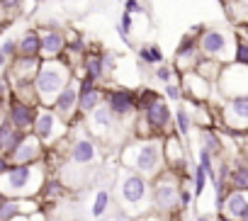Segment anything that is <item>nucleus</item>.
Here are the masks:
<instances>
[{
    "label": "nucleus",
    "mask_w": 248,
    "mask_h": 221,
    "mask_svg": "<svg viewBox=\"0 0 248 221\" xmlns=\"http://www.w3.org/2000/svg\"><path fill=\"white\" fill-rule=\"evenodd\" d=\"M117 197H119L122 211L127 216H146L154 204V190L149 187V180L129 168L119 170Z\"/></svg>",
    "instance_id": "nucleus-1"
},
{
    "label": "nucleus",
    "mask_w": 248,
    "mask_h": 221,
    "mask_svg": "<svg viewBox=\"0 0 248 221\" xmlns=\"http://www.w3.org/2000/svg\"><path fill=\"white\" fill-rule=\"evenodd\" d=\"M163 144L158 139H141V141H134L129 144L127 148L122 151V163L124 168H129L144 177H156L161 175V168H163Z\"/></svg>",
    "instance_id": "nucleus-2"
},
{
    "label": "nucleus",
    "mask_w": 248,
    "mask_h": 221,
    "mask_svg": "<svg viewBox=\"0 0 248 221\" xmlns=\"http://www.w3.org/2000/svg\"><path fill=\"white\" fill-rule=\"evenodd\" d=\"M71 68L59 61V59H46L34 78V90H37V97L42 104L46 107H54V102L59 100V95L71 85Z\"/></svg>",
    "instance_id": "nucleus-3"
},
{
    "label": "nucleus",
    "mask_w": 248,
    "mask_h": 221,
    "mask_svg": "<svg viewBox=\"0 0 248 221\" xmlns=\"http://www.w3.org/2000/svg\"><path fill=\"white\" fill-rule=\"evenodd\" d=\"M44 185V168L37 163L30 165H13L5 175H0V194L10 199L32 197Z\"/></svg>",
    "instance_id": "nucleus-4"
},
{
    "label": "nucleus",
    "mask_w": 248,
    "mask_h": 221,
    "mask_svg": "<svg viewBox=\"0 0 248 221\" xmlns=\"http://www.w3.org/2000/svg\"><path fill=\"white\" fill-rule=\"evenodd\" d=\"M200 44V54L204 59L219 61V63H231L236 56V44L233 37L224 29H204L197 39Z\"/></svg>",
    "instance_id": "nucleus-5"
},
{
    "label": "nucleus",
    "mask_w": 248,
    "mask_h": 221,
    "mask_svg": "<svg viewBox=\"0 0 248 221\" xmlns=\"http://www.w3.org/2000/svg\"><path fill=\"white\" fill-rule=\"evenodd\" d=\"M217 90H219L226 100L248 95V66H241V63H236V61L226 63L224 71H221V75H219Z\"/></svg>",
    "instance_id": "nucleus-6"
},
{
    "label": "nucleus",
    "mask_w": 248,
    "mask_h": 221,
    "mask_svg": "<svg viewBox=\"0 0 248 221\" xmlns=\"http://www.w3.org/2000/svg\"><path fill=\"white\" fill-rule=\"evenodd\" d=\"M34 134L39 136V141H56L63 136L66 132V122L59 119V115L54 112V109H42V112H37V119H34Z\"/></svg>",
    "instance_id": "nucleus-7"
},
{
    "label": "nucleus",
    "mask_w": 248,
    "mask_h": 221,
    "mask_svg": "<svg viewBox=\"0 0 248 221\" xmlns=\"http://www.w3.org/2000/svg\"><path fill=\"white\" fill-rule=\"evenodd\" d=\"M178 182L173 175H158L156 185H154V204L161 211H170L178 206Z\"/></svg>",
    "instance_id": "nucleus-8"
},
{
    "label": "nucleus",
    "mask_w": 248,
    "mask_h": 221,
    "mask_svg": "<svg viewBox=\"0 0 248 221\" xmlns=\"http://www.w3.org/2000/svg\"><path fill=\"white\" fill-rule=\"evenodd\" d=\"M80 109V83L71 80V85L59 95V100L54 102V112L59 115V119L71 122L76 117V112Z\"/></svg>",
    "instance_id": "nucleus-9"
},
{
    "label": "nucleus",
    "mask_w": 248,
    "mask_h": 221,
    "mask_svg": "<svg viewBox=\"0 0 248 221\" xmlns=\"http://www.w3.org/2000/svg\"><path fill=\"white\" fill-rule=\"evenodd\" d=\"M224 124L231 132L248 129V95L226 100V104H224Z\"/></svg>",
    "instance_id": "nucleus-10"
},
{
    "label": "nucleus",
    "mask_w": 248,
    "mask_h": 221,
    "mask_svg": "<svg viewBox=\"0 0 248 221\" xmlns=\"http://www.w3.org/2000/svg\"><path fill=\"white\" fill-rule=\"evenodd\" d=\"M107 104L112 109L114 119H127V117H132L137 109H139L137 95L132 90H112L107 95Z\"/></svg>",
    "instance_id": "nucleus-11"
},
{
    "label": "nucleus",
    "mask_w": 248,
    "mask_h": 221,
    "mask_svg": "<svg viewBox=\"0 0 248 221\" xmlns=\"http://www.w3.org/2000/svg\"><path fill=\"white\" fill-rule=\"evenodd\" d=\"M68 158H71L73 165H93V163L100 161V148L90 136H78L71 144Z\"/></svg>",
    "instance_id": "nucleus-12"
},
{
    "label": "nucleus",
    "mask_w": 248,
    "mask_h": 221,
    "mask_svg": "<svg viewBox=\"0 0 248 221\" xmlns=\"http://www.w3.org/2000/svg\"><path fill=\"white\" fill-rule=\"evenodd\" d=\"M200 56H202V54H200V44H197L192 37H185V39L180 42L178 51H175V68H178L180 73H190V71H195L197 63L202 61Z\"/></svg>",
    "instance_id": "nucleus-13"
},
{
    "label": "nucleus",
    "mask_w": 248,
    "mask_h": 221,
    "mask_svg": "<svg viewBox=\"0 0 248 221\" xmlns=\"http://www.w3.org/2000/svg\"><path fill=\"white\" fill-rule=\"evenodd\" d=\"M221 211H224V219L248 221V192H241V190L229 192L221 202Z\"/></svg>",
    "instance_id": "nucleus-14"
},
{
    "label": "nucleus",
    "mask_w": 248,
    "mask_h": 221,
    "mask_svg": "<svg viewBox=\"0 0 248 221\" xmlns=\"http://www.w3.org/2000/svg\"><path fill=\"white\" fill-rule=\"evenodd\" d=\"M183 92L192 100V102H204L209 95H212V83H207L200 73L190 71V73H183V83H180Z\"/></svg>",
    "instance_id": "nucleus-15"
},
{
    "label": "nucleus",
    "mask_w": 248,
    "mask_h": 221,
    "mask_svg": "<svg viewBox=\"0 0 248 221\" xmlns=\"http://www.w3.org/2000/svg\"><path fill=\"white\" fill-rule=\"evenodd\" d=\"M170 109H168V104L161 100V97H156L146 109H144V122L149 124V129L151 132H161V129H166L168 124H170Z\"/></svg>",
    "instance_id": "nucleus-16"
},
{
    "label": "nucleus",
    "mask_w": 248,
    "mask_h": 221,
    "mask_svg": "<svg viewBox=\"0 0 248 221\" xmlns=\"http://www.w3.org/2000/svg\"><path fill=\"white\" fill-rule=\"evenodd\" d=\"M39 156H42V141H39V136H37V134L25 136V139H22V144L10 153V158H13V163H15V165H30V163H34Z\"/></svg>",
    "instance_id": "nucleus-17"
},
{
    "label": "nucleus",
    "mask_w": 248,
    "mask_h": 221,
    "mask_svg": "<svg viewBox=\"0 0 248 221\" xmlns=\"http://www.w3.org/2000/svg\"><path fill=\"white\" fill-rule=\"evenodd\" d=\"M85 122H88V129L95 134V136H105L112 124H114V115H112V109L107 102H102L100 107H95L90 115H85Z\"/></svg>",
    "instance_id": "nucleus-18"
},
{
    "label": "nucleus",
    "mask_w": 248,
    "mask_h": 221,
    "mask_svg": "<svg viewBox=\"0 0 248 221\" xmlns=\"http://www.w3.org/2000/svg\"><path fill=\"white\" fill-rule=\"evenodd\" d=\"M34 119H37V112L32 109V104L20 102V100L13 102V107H10V122L15 124V129L25 132V129L34 127Z\"/></svg>",
    "instance_id": "nucleus-19"
},
{
    "label": "nucleus",
    "mask_w": 248,
    "mask_h": 221,
    "mask_svg": "<svg viewBox=\"0 0 248 221\" xmlns=\"http://www.w3.org/2000/svg\"><path fill=\"white\" fill-rule=\"evenodd\" d=\"M102 104V92H100V88L95 85V80H90V78H85L83 83H80V112L83 115H90L95 107H100Z\"/></svg>",
    "instance_id": "nucleus-20"
},
{
    "label": "nucleus",
    "mask_w": 248,
    "mask_h": 221,
    "mask_svg": "<svg viewBox=\"0 0 248 221\" xmlns=\"http://www.w3.org/2000/svg\"><path fill=\"white\" fill-rule=\"evenodd\" d=\"M66 46V37L59 29H44L42 32V56L46 59H56Z\"/></svg>",
    "instance_id": "nucleus-21"
},
{
    "label": "nucleus",
    "mask_w": 248,
    "mask_h": 221,
    "mask_svg": "<svg viewBox=\"0 0 248 221\" xmlns=\"http://www.w3.org/2000/svg\"><path fill=\"white\" fill-rule=\"evenodd\" d=\"M25 136H27V134L20 132V129H15V124L8 122V119L0 124V148H3L5 153H13V151L22 144Z\"/></svg>",
    "instance_id": "nucleus-22"
},
{
    "label": "nucleus",
    "mask_w": 248,
    "mask_h": 221,
    "mask_svg": "<svg viewBox=\"0 0 248 221\" xmlns=\"http://www.w3.org/2000/svg\"><path fill=\"white\" fill-rule=\"evenodd\" d=\"M39 68H42L39 59H27V56H20V59H17V63L13 66V75H15L20 83H25V80H30V78H37Z\"/></svg>",
    "instance_id": "nucleus-23"
},
{
    "label": "nucleus",
    "mask_w": 248,
    "mask_h": 221,
    "mask_svg": "<svg viewBox=\"0 0 248 221\" xmlns=\"http://www.w3.org/2000/svg\"><path fill=\"white\" fill-rule=\"evenodd\" d=\"M109 202H112V194L107 187H100L95 194H93V202H90V219H102L107 211H109Z\"/></svg>",
    "instance_id": "nucleus-24"
},
{
    "label": "nucleus",
    "mask_w": 248,
    "mask_h": 221,
    "mask_svg": "<svg viewBox=\"0 0 248 221\" xmlns=\"http://www.w3.org/2000/svg\"><path fill=\"white\" fill-rule=\"evenodd\" d=\"M25 209L32 211L34 204H32V202H17V199H5V202H0V221H13V219H17Z\"/></svg>",
    "instance_id": "nucleus-25"
},
{
    "label": "nucleus",
    "mask_w": 248,
    "mask_h": 221,
    "mask_svg": "<svg viewBox=\"0 0 248 221\" xmlns=\"http://www.w3.org/2000/svg\"><path fill=\"white\" fill-rule=\"evenodd\" d=\"M20 56H27V59H37L42 54V34L37 32H27L22 39H20Z\"/></svg>",
    "instance_id": "nucleus-26"
},
{
    "label": "nucleus",
    "mask_w": 248,
    "mask_h": 221,
    "mask_svg": "<svg viewBox=\"0 0 248 221\" xmlns=\"http://www.w3.org/2000/svg\"><path fill=\"white\" fill-rule=\"evenodd\" d=\"M224 66L226 63H219V61H212V59H202L200 63H197V68H195V73H200L207 83H219V75H221V71H224Z\"/></svg>",
    "instance_id": "nucleus-27"
},
{
    "label": "nucleus",
    "mask_w": 248,
    "mask_h": 221,
    "mask_svg": "<svg viewBox=\"0 0 248 221\" xmlns=\"http://www.w3.org/2000/svg\"><path fill=\"white\" fill-rule=\"evenodd\" d=\"M85 73H88L90 80L97 83V80L107 73V68H105V54H95V51H90V54L85 56Z\"/></svg>",
    "instance_id": "nucleus-28"
},
{
    "label": "nucleus",
    "mask_w": 248,
    "mask_h": 221,
    "mask_svg": "<svg viewBox=\"0 0 248 221\" xmlns=\"http://www.w3.org/2000/svg\"><path fill=\"white\" fill-rule=\"evenodd\" d=\"M173 119H175V129H178V134H180V136H187L190 129H192V124H195V117H192V112H190V107L178 104Z\"/></svg>",
    "instance_id": "nucleus-29"
},
{
    "label": "nucleus",
    "mask_w": 248,
    "mask_h": 221,
    "mask_svg": "<svg viewBox=\"0 0 248 221\" xmlns=\"http://www.w3.org/2000/svg\"><path fill=\"white\" fill-rule=\"evenodd\" d=\"M163 156H166L168 163H183L185 153H183V146H180V141L175 136H168L163 141Z\"/></svg>",
    "instance_id": "nucleus-30"
},
{
    "label": "nucleus",
    "mask_w": 248,
    "mask_h": 221,
    "mask_svg": "<svg viewBox=\"0 0 248 221\" xmlns=\"http://www.w3.org/2000/svg\"><path fill=\"white\" fill-rule=\"evenodd\" d=\"M139 61L144 66H154V63H163V51L158 44H146L139 49Z\"/></svg>",
    "instance_id": "nucleus-31"
},
{
    "label": "nucleus",
    "mask_w": 248,
    "mask_h": 221,
    "mask_svg": "<svg viewBox=\"0 0 248 221\" xmlns=\"http://www.w3.org/2000/svg\"><path fill=\"white\" fill-rule=\"evenodd\" d=\"M200 141H202V148L209 151L212 156L219 153V148H221V144H219V139H217V134H214L212 129H202V132H200Z\"/></svg>",
    "instance_id": "nucleus-32"
},
{
    "label": "nucleus",
    "mask_w": 248,
    "mask_h": 221,
    "mask_svg": "<svg viewBox=\"0 0 248 221\" xmlns=\"http://www.w3.org/2000/svg\"><path fill=\"white\" fill-rule=\"evenodd\" d=\"M231 185L236 187V190H241V192H248V168H236L233 173H231Z\"/></svg>",
    "instance_id": "nucleus-33"
},
{
    "label": "nucleus",
    "mask_w": 248,
    "mask_h": 221,
    "mask_svg": "<svg viewBox=\"0 0 248 221\" xmlns=\"http://www.w3.org/2000/svg\"><path fill=\"white\" fill-rule=\"evenodd\" d=\"M132 22H134V17H132L129 13H122V20H119V25H117V32H119V37H122L124 42H129Z\"/></svg>",
    "instance_id": "nucleus-34"
},
{
    "label": "nucleus",
    "mask_w": 248,
    "mask_h": 221,
    "mask_svg": "<svg viewBox=\"0 0 248 221\" xmlns=\"http://www.w3.org/2000/svg\"><path fill=\"white\" fill-rule=\"evenodd\" d=\"M207 187V173L202 170V165H195V194L200 197Z\"/></svg>",
    "instance_id": "nucleus-35"
},
{
    "label": "nucleus",
    "mask_w": 248,
    "mask_h": 221,
    "mask_svg": "<svg viewBox=\"0 0 248 221\" xmlns=\"http://www.w3.org/2000/svg\"><path fill=\"white\" fill-rule=\"evenodd\" d=\"M156 78H158L161 83L170 85V83H173V78H175V71H173L170 66H158V68H156Z\"/></svg>",
    "instance_id": "nucleus-36"
},
{
    "label": "nucleus",
    "mask_w": 248,
    "mask_h": 221,
    "mask_svg": "<svg viewBox=\"0 0 248 221\" xmlns=\"http://www.w3.org/2000/svg\"><path fill=\"white\" fill-rule=\"evenodd\" d=\"M233 61L241 63V66H248V44H246V42H238V44H236V56H233Z\"/></svg>",
    "instance_id": "nucleus-37"
},
{
    "label": "nucleus",
    "mask_w": 248,
    "mask_h": 221,
    "mask_svg": "<svg viewBox=\"0 0 248 221\" xmlns=\"http://www.w3.org/2000/svg\"><path fill=\"white\" fill-rule=\"evenodd\" d=\"M124 13H129V15L134 17V15H141V13H146V10L141 8L139 0H124Z\"/></svg>",
    "instance_id": "nucleus-38"
},
{
    "label": "nucleus",
    "mask_w": 248,
    "mask_h": 221,
    "mask_svg": "<svg viewBox=\"0 0 248 221\" xmlns=\"http://www.w3.org/2000/svg\"><path fill=\"white\" fill-rule=\"evenodd\" d=\"M166 97H168V100H173V102H178V100L183 97V88H180L178 83L166 85Z\"/></svg>",
    "instance_id": "nucleus-39"
},
{
    "label": "nucleus",
    "mask_w": 248,
    "mask_h": 221,
    "mask_svg": "<svg viewBox=\"0 0 248 221\" xmlns=\"http://www.w3.org/2000/svg\"><path fill=\"white\" fill-rule=\"evenodd\" d=\"M17 46H20V44H17L15 39H8V42H3V46H0V54H3V56H13Z\"/></svg>",
    "instance_id": "nucleus-40"
},
{
    "label": "nucleus",
    "mask_w": 248,
    "mask_h": 221,
    "mask_svg": "<svg viewBox=\"0 0 248 221\" xmlns=\"http://www.w3.org/2000/svg\"><path fill=\"white\" fill-rule=\"evenodd\" d=\"M107 221H132V216H127L122 209L117 211V214H112V216H107Z\"/></svg>",
    "instance_id": "nucleus-41"
},
{
    "label": "nucleus",
    "mask_w": 248,
    "mask_h": 221,
    "mask_svg": "<svg viewBox=\"0 0 248 221\" xmlns=\"http://www.w3.org/2000/svg\"><path fill=\"white\" fill-rule=\"evenodd\" d=\"M0 3H3V8H8V10H15V8H20L22 0H0Z\"/></svg>",
    "instance_id": "nucleus-42"
},
{
    "label": "nucleus",
    "mask_w": 248,
    "mask_h": 221,
    "mask_svg": "<svg viewBox=\"0 0 248 221\" xmlns=\"http://www.w3.org/2000/svg\"><path fill=\"white\" fill-rule=\"evenodd\" d=\"M5 95H8V85H5V78L0 75V100H5Z\"/></svg>",
    "instance_id": "nucleus-43"
},
{
    "label": "nucleus",
    "mask_w": 248,
    "mask_h": 221,
    "mask_svg": "<svg viewBox=\"0 0 248 221\" xmlns=\"http://www.w3.org/2000/svg\"><path fill=\"white\" fill-rule=\"evenodd\" d=\"M141 221H163V219H156V216H149V214H146V216H144Z\"/></svg>",
    "instance_id": "nucleus-44"
},
{
    "label": "nucleus",
    "mask_w": 248,
    "mask_h": 221,
    "mask_svg": "<svg viewBox=\"0 0 248 221\" xmlns=\"http://www.w3.org/2000/svg\"><path fill=\"white\" fill-rule=\"evenodd\" d=\"M197 221H212V216H209V214H204V216H200Z\"/></svg>",
    "instance_id": "nucleus-45"
},
{
    "label": "nucleus",
    "mask_w": 248,
    "mask_h": 221,
    "mask_svg": "<svg viewBox=\"0 0 248 221\" xmlns=\"http://www.w3.org/2000/svg\"><path fill=\"white\" fill-rule=\"evenodd\" d=\"M243 146H246V153H248V134L243 136Z\"/></svg>",
    "instance_id": "nucleus-46"
},
{
    "label": "nucleus",
    "mask_w": 248,
    "mask_h": 221,
    "mask_svg": "<svg viewBox=\"0 0 248 221\" xmlns=\"http://www.w3.org/2000/svg\"><path fill=\"white\" fill-rule=\"evenodd\" d=\"M243 10H246V17H248V0H243Z\"/></svg>",
    "instance_id": "nucleus-47"
},
{
    "label": "nucleus",
    "mask_w": 248,
    "mask_h": 221,
    "mask_svg": "<svg viewBox=\"0 0 248 221\" xmlns=\"http://www.w3.org/2000/svg\"><path fill=\"white\" fill-rule=\"evenodd\" d=\"M13 221H30L27 216H17V219H13Z\"/></svg>",
    "instance_id": "nucleus-48"
},
{
    "label": "nucleus",
    "mask_w": 248,
    "mask_h": 221,
    "mask_svg": "<svg viewBox=\"0 0 248 221\" xmlns=\"http://www.w3.org/2000/svg\"><path fill=\"white\" fill-rule=\"evenodd\" d=\"M0 13H3V3H0Z\"/></svg>",
    "instance_id": "nucleus-49"
},
{
    "label": "nucleus",
    "mask_w": 248,
    "mask_h": 221,
    "mask_svg": "<svg viewBox=\"0 0 248 221\" xmlns=\"http://www.w3.org/2000/svg\"><path fill=\"white\" fill-rule=\"evenodd\" d=\"M221 221H231V219H221Z\"/></svg>",
    "instance_id": "nucleus-50"
},
{
    "label": "nucleus",
    "mask_w": 248,
    "mask_h": 221,
    "mask_svg": "<svg viewBox=\"0 0 248 221\" xmlns=\"http://www.w3.org/2000/svg\"><path fill=\"white\" fill-rule=\"evenodd\" d=\"M190 221H197V219H190Z\"/></svg>",
    "instance_id": "nucleus-51"
},
{
    "label": "nucleus",
    "mask_w": 248,
    "mask_h": 221,
    "mask_svg": "<svg viewBox=\"0 0 248 221\" xmlns=\"http://www.w3.org/2000/svg\"><path fill=\"white\" fill-rule=\"evenodd\" d=\"M0 124H3V119H0Z\"/></svg>",
    "instance_id": "nucleus-52"
}]
</instances>
